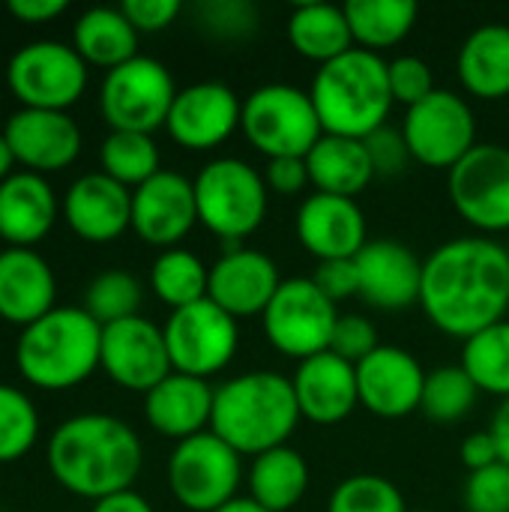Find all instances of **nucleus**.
<instances>
[{"mask_svg":"<svg viewBox=\"0 0 509 512\" xmlns=\"http://www.w3.org/2000/svg\"><path fill=\"white\" fill-rule=\"evenodd\" d=\"M420 306L453 339H471L504 321L509 309L507 246L489 237H459L423 261Z\"/></svg>","mask_w":509,"mask_h":512,"instance_id":"f257e3e1","label":"nucleus"},{"mask_svg":"<svg viewBox=\"0 0 509 512\" xmlns=\"http://www.w3.org/2000/svg\"><path fill=\"white\" fill-rule=\"evenodd\" d=\"M45 462L60 489L96 504L132 489L144 450L129 423L93 411L63 420L48 435Z\"/></svg>","mask_w":509,"mask_h":512,"instance_id":"f03ea898","label":"nucleus"},{"mask_svg":"<svg viewBox=\"0 0 509 512\" xmlns=\"http://www.w3.org/2000/svg\"><path fill=\"white\" fill-rule=\"evenodd\" d=\"M300 420L291 378L279 372H246L216 390L210 432L240 456H261L285 447Z\"/></svg>","mask_w":509,"mask_h":512,"instance_id":"7ed1b4c3","label":"nucleus"},{"mask_svg":"<svg viewBox=\"0 0 509 512\" xmlns=\"http://www.w3.org/2000/svg\"><path fill=\"white\" fill-rule=\"evenodd\" d=\"M102 324L84 306H54L21 330L15 363L24 381L39 390H72L99 369Z\"/></svg>","mask_w":509,"mask_h":512,"instance_id":"20e7f679","label":"nucleus"},{"mask_svg":"<svg viewBox=\"0 0 509 512\" xmlns=\"http://www.w3.org/2000/svg\"><path fill=\"white\" fill-rule=\"evenodd\" d=\"M309 96L327 135L366 138L387 126L393 108L387 60L375 51L351 48L315 72Z\"/></svg>","mask_w":509,"mask_h":512,"instance_id":"39448f33","label":"nucleus"},{"mask_svg":"<svg viewBox=\"0 0 509 512\" xmlns=\"http://www.w3.org/2000/svg\"><path fill=\"white\" fill-rule=\"evenodd\" d=\"M192 183L198 222L228 246H240L243 237L261 228L267 216V180L249 162L234 156L213 159Z\"/></svg>","mask_w":509,"mask_h":512,"instance_id":"423d86ee","label":"nucleus"},{"mask_svg":"<svg viewBox=\"0 0 509 512\" xmlns=\"http://www.w3.org/2000/svg\"><path fill=\"white\" fill-rule=\"evenodd\" d=\"M243 135L267 159L303 156L324 135L312 96L291 84H264L243 99Z\"/></svg>","mask_w":509,"mask_h":512,"instance_id":"0eeeda50","label":"nucleus"},{"mask_svg":"<svg viewBox=\"0 0 509 512\" xmlns=\"http://www.w3.org/2000/svg\"><path fill=\"white\" fill-rule=\"evenodd\" d=\"M177 87L165 63L156 57H132L105 72L99 87V111L111 129L144 132L168 123Z\"/></svg>","mask_w":509,"mask_h":512,"instance_id":"6e6552de","label":"nucleus"},{"mask_svg":"<svg viewBox=\"0 0 509 512\" xmlns=\"http://www.w3.org/2000/svg\"><path fill=\"white\" fill-rule=\"evenodd\" d=\"M243 456L210 429L186 438L168 459V489L189 512H216L237 501Z\"/></svg>","mask_w":509,"mask_h":512,"instance_id":"1a4fd4ad","label":"nucleus"},{"mask_svg":"<svg viewBox=\"0 0 509 512\" xmlns=\"http://www.w3.org/2000/svg\"><path fill=\"white\" fill-rule=\"evenodd\" d=\"M6 84L21 108L66 111L87 90V63L66 42L36 39L9 57Z\"/></svg>","mask_w":509,"mask_h":512,"instance_id":"9d476101","label":"nucleus"},{"mask_svg":"<svg viewBox=\"0 0 509 512\" xmlns=\"http://www.w3.org/2000/svg\"><path fill=\"white\" fill-rule=\"evenodd\" d=\"M264 318V333L270 345L294 360H309L330 351V339L339 321L336 303L312 282V276L282 279L276 297L270 300Z\"/></svg>","mask_w":509,"mask_h":512,"instance_id":"9b49d317","label":"nucleus"},{"mask_svg":"<svg viewBox=\"0 0 509 512\" xmlns=\"http://www.w3.org/2000/svg\"><path fill=\"white\" fill-rule=\"evenodd\" d=\"M162 333H165L171 369L204 381L222 372L234 360L240 345L237 318H231L207 297L192 306L174 309Z\"/></svg>","mask_w":509,"mask_h":512,"instance_id":"f8f14e48","label":"nucleus"},{"mask_svg":"<svg viewBox=\"0 0 509 512\" xmlns=\"http://www.w3.org/2000/svg\"><path fill=\"white\" fill-rule=\"evenodd\" d=\"M402 135L408 141L411 159L447 171L480 144L471 105L459 93L441 87L420 105L408 108L402 120Z\"/></svg>","mask_w":509,"mask_h":512,"instance_id":"ddd939ff","label":"nucleus"},{"mask_svg":"<svg viewBox=\"0 0 509 512\" xmlns=\"http://www.w3.org/2000/svg\"><path fill=\"white\" fill-rule=\"evenodd\" d=\"M447 192L459 216L486 231H509V150L501 144H477L447 174Z\"/></svg>","mask_w":509,"mask_h":512,"instance_id":"4468645a","label":"nucleus"},{"mask_svg":"<svg viewBox=\"0 0 509 512\" xmlns=\"http://www.w3.org/2000/svg\"><path fill=\"white\" fill-rule=\"evenodd\" d=\"M99 369H105V375L117 387L147 396L174 372L162 327H156L144 315L102 327Z\"/></svg>","mask_w":509,"mask_h":512,"instance_id":"2eb2a0df","label":"nucleus"},{"mask_svg":"<svg viewBox=\"0 0 509 512\" xmlns=\"http://www.w3.org/2000/svg\"><path fill=\"white\" fill-rule=\"evenodd\" d=\"M240 117L243 102L228 84L198 81L177 90L165 129L186 150H213L231 138Z\"/></svg>","mask_w":509,"mask_h":512,"instance_id":"dca6fc26","label":"nucleus"},{"mask_svg":"<svg viewBox=\"0 0 509 512\" xmlns=\"http://www.w3.org/2000/svg\"><path fill=\"white\" fill-rule=\"evenodd\" d=\"M198 222L195 183L177 171H159L132 189V231L159 249H174Z\"/></svg>","mask_w":509,"mask_h":512,"instance_id":"f3484780","label":"nucleus"},{"mask_svg":"<svg viewBox=\"0 0 509 512\" xmlns=\"http://www.w3.org/2000/svg\"><path fill=\"white\" fill-rule=\"evenodd\" d=\"M426 372L420 360L396 345H378L363 363H357L360 405L384 420L408 417L420 411Z\"/></svg>","mask_w":509,"mask_h":512,"instance_id":"a211bd4d","label":"nucleus"},{"mask_svg":"<svg viewBox=\"0 0 509 512\" xmlns=\"http://www.w3.org/2000/svg\"><path fill=\"white\" fill-rule=\"evenodd\" d=\"M3 138L24 171L51 174L72 165L81 153V129L66 111L18 108L3 126Z\"/></svg>","mask_w":509,"mask_h":512,"instance_id":"6ab92c4d","label":"nucleus"},{"mask_svg":"<svg viewBox=\"0 0 509 512\" xmlns=\"http://www.w3.org/2000/svg\"><path fill=\"white\" fill-rule=\"evenodd\" d=\"M282 276L270 255L246 246H228L210 267L207 300L225 309L231 318L264 315L276 297Z\"/></svg>","mask_w":509,"mask_h":512,"instance_id":"aec40b11","label":"nucleus"},{"mask_svg":"<svg viewBox=\"0 0 509 512\" xmlns=\"http://www.w3.org/2000/svg\"><path fill=\"white\" fill-rule=\"evenodd\" d=\"M360 297L384 312H402L420 303L423 261L399 240H369L354 258Z\"/></svg>","mask_w":509,"mask_h":512,"instance_id":"412c9836","label":"nucleus"},{"mask_svg":"<svg viewBox=\"0 0 509 512\" xmlns=\"http://www.w3.org/2000/svg\"><path fill=\"white\" fill-rule=\"evenodd\" d=\"M297 240L318 261L357 258L366 240V216L357 198L315 192L297 210Z\"/></svg>","mask_w":509,"mask_h":512,"instance_id":"4be33fe9","label":"nucleus"},{"mask_svg":"<svg viewBox=\"0 0 509 512\" xmlns=\"http://www.w3.org/2000/svg\"><path fill=\"white\" fill-rule=\"evenodd\" d=\"M66 225L87 243H111L132 228V189L102 171H87L66 189Z\"/></svg>","mask_w":509,"mask_h":512,"instance_id":"5701e85b","label":"nucleus"},{"mask_svg":"<svg viewBox=\"0 0 509 512\" xmlns=\"http://www.w3.org/2000/svg\"><path fill=\"white\" fill-rule=\"evenodd\" d=\"M291 387L297 396L300 417L309 423H318V426L342 423L360 405L357 366L336 357L333 351L300 360V366L291 378Z\"/></svg>","mask_w":509,"mask_h":512,"instance_id":"b1692460","label":"nucleus"},{"mask_svg":"<svg viewBox=\"0 0 509 512\" xmlns=\"http://www.w3.org/2000/svg\"><path fill=\"white\" fill-rule=\"evenodd\" d=\"M57 279L51 264L24 246L0 252V318L15 327H30L54 309Z\"/></svg>","mask_w":509,"mask_h":512,"instance_id":"393cba45","label":"nucleus"},{"mask_svg":"<svg viewBox=\"0 0 509 512\" xmlns=\"http://www.w3.org/2000/svg\"><path fill=\"white\" fill-rule=\"evenodd\" d=\"M216 390L204 378L171 372L144 396V417L153 432L171 441H186L210 429Z\"/></svg>","mask_w":509,"mask_h":512,"instance_id":"a878e982","label":"nucleus"},{"mask_svg":"<svg viewBox=\"0 0 509 512\" xmlns=\"http://www.w3.org/2000/svg\"><path fill=\"white\" fill-rule=\"evenodd\" d=\"M57 219V195L42 174L12 171L0 183V237L6 246L33 249Z\"/></svg>","mask_w":509,"mask_h":512,"instance_id":"bb28decb","label":"nucleus"},{"mask_svg":"<svg viewBox=\"0 0 509 512\" xmlns=\"http://www.w3.org/2000/svg\"><path fill=\"white\" fill-rule=\"evenodd\" d=\"M309 183L324 195L357 198L372 180L375 168L363 138L345 135H321L318 144L306 153Z\"/></svg>","mask_w":509,"mask_h":512,"instance_id":"cd10ccee","label":"nucleus"},{"mask_svg":"<svg viewBox=\"0 0 509 512\" xmlns=\"http://www.w3.org/2000/svg\"><path fill=\"white\" fill-rule=\"evenodd\" d=\"M459 78L462 87L480 99L509 96V27L483 24L459 48Z\"/></svg>","mask_w":509,"mask_h":512,"instance_id":"c85d7f7f","label":"nucleus"},{"mask_svg":"<svg viewBox=\"0 0 509 512\" xmlns=\"http://www.w3.org/2000/svg\"><path fill=\"white\" fill-rule=\"evenodd\" d=\"M72 48L84 57V63L114 69L138 57V30L120 6H93L78 15L72 27Z\"/></svg>","mask_w":509,"mask_h":512,"instance_id":"c756f323","label":"nucleus"},{"mask_svg":"<svg viewBox=\"0 0 509 512\" xmlns=\"http://www.w3.org/2000/svg\"><path fill=\"white\" fill-rule=\"evenodd\" d=\"M288 39L297 54L321 66L354 48L345 6L333 3H297L288 18Z\"/></svg>","mask_w":509,"mask_h":512,"instance_id":"7c9ffc66","label":"nucleus"},{"mask_svg":"<svg viewBox=\"0 0 509 512\" xmlns=\"http://www.w3.org/2000/svg\"><path fill=\"white\" fill-rule=\"evenodd\" d=\"M309 489V465L294 447H276L252 459L249 498L267 512L294 510Z\"/></svg>","mask_w":509,"mask_h":512,"instance_id":"2f4dec72","label":"nucleus"},{"mask_svg":"<svg viewBox=\"0 0 509 512\" xmlns=\"http://www.w3.org/2000/svg\"><path fill=\"white\" fill-rule=\"evenodd\" d=\"M345 15L351 24V36L366 51H381L402 42L414 21L417 3L411 0H351L345 3Z\"/></svg>","mask_w":509,"mask_h":512,"instance_id":"473e14b6","label":"nucleus"},{"mask_svg":"<svg viewBox=\"0 0 509 512\" xmlns=\"http://www.w3.org/2000/svg\"><path fill=\"white\" fill-rule=\"evenodd\" d=\"M207 282H210V267H204V261L195 252L180 246L162 249L150 267V288L165 306H171V312L204 300Z\"/></svg>","mask_w":509,"mask_h":512,"instance_id":"72a5a7b5","label":"nucleus"},{"mask_svg":"<svg viewBox=\"0 0 509 512\" xmlns=\"http://www.w3.org/2000/svg\"><path fill=\"white\" fill-rule=\"evenodd\" d=\"M462 369L471 375L480 393L509 399V321H498L477 336L465 339Z\"/></svg>","mask_w":509,"mask_h":512,"instance_id":"f704fd0d","label":"nucleus"},{"mask_svg":"<svg viewBox=\"0 0 509 512\" xmlns=\"http://www.w3.org/2000/svg\"><path fill=\"white\" fill-rule=\"evenodd\" d=\"M99 165L102 174L123 183L126 189H138L153 174H159V147L153 135L144 132H120L111 129L99 147Z\"/></svg>","mask_w":509,"mask_h":512,"instance_id":"c9c22d12","label":"nucleus"},{"mask_svg":"<svg viewBox=\"0 0 509 512\" xmlns=\"http://www.w3.org/2000/svg\"><path fill=\"white\" fill-rule=\"evenodd\" d=\"M141 282L126 270H105L90 279L84 291V309L102 327L135 318L141 309Z\"/></svg>","mask_w":509,"mask_h":512,"instance_id":"e433bc0d","label":"nucleus"},{"mask_svg":"<svg viewBox=\"0 0 509 512\" xmlns=\"http://www.w3.org/2000/svg\"><path fill=\"white\" fill-rule=\"evenodd\" d=\"M477 396L480 390L462 366H444L426 375L420 411L435 423H456L474 408Z\"/></svg>","mask_w":509,"mask_h":512,"instance_id":"4c0bfd02","label":"nucleus"},{"mask_svg":"<svg viewBox=\"0 0 509 512\" xmlns=\"http://www.w3.org/2000/svg\"><path fill=\"white\" fill-rule=\"evenodd\" d=\"M39 438V411L30 396L12 384H0V465L18 462Z\"/></svg>","mask_w":509,"mask_h":512,"instance_id":"58836bf2","label":"nucleus"},{"mask_svg":"<svg viewBox=\"0 0 509 512\" xmlns=\"http://www.w3.org/2000/svg\"><path fill=\"white\" fill-rule=\"evenodd\" d=\"M327 512H408L402 492L378 474H357L342 480L333 495Z\"/></svg>","mask_w":509,"mask_h":512,"instance_id":"ea45409f","label":"nucleus"},{"mask_svg":"<svg viewBox=\"0 0 509 512\" xmlns=\"http://www.w3.org/2000/svg\"><path fill=\"white\" fill-rule=\"evenodd\" d=\"M198 21L216 39H246L258 27V9L249 0H207L198 6Z\"/></svg>","mask_w":509,"mask_h":512,"instance_id":"a19ab883","label":"nucleus"},{"mask_svg":"<svg viewBox=\"0 0 509 512\" xmlns=\"http://www.w3.org/2000/svg\"><path fill=\"white\" fill-rule=\"evenodd\" d=\"M387 78H390L393 102H402L408 108L420 105L423 99H429L438 90L429 63L414 57V54H402V57L390 60L387 63Z\"/></svg>","mask_w":509,"mask_h":512,"instance_id":"79ce46f5","label":"nucleus"},{"mask_svg":"<svg viewBox=\"0 0 509 512\" xmlns=\"http://www.w3.org/2000/svg\"><path fill=\"white\" fill-rule=\"evenodd\" d=\"M468 512H509V465L474 471L465 483Z\"/></svg>","mask_w":509,"mask_h":512,"instance_id":"37998d69","label":"nucleus"},{"mask_svg":"<svg viewBox=\"0 0 509 512\" xmlns=\"http://www.w3.org/2000/svg\"><path fill=\"white\" fill-rule=\"evenodd\" d=\"M375 348H378V330H375V324L369 318H363V315H339L333 339H330V351L336 357L357 366Z\"/></svg>","mask_w":509,"mask_h":512,"instance_id":"c03bdc74","label":"nucleus"},{"mask_svg":"<svg viewBox=\"0 0 509 512\" xmlns=\"http://www.w3.org/2000/svg\"><path fill=\"white\" fill-rule=\"evenodd\" d=\"M363 144L369 150L375 177H396V174L405 171V165L411 159V150H408V141H405L402 129H393V126L375 129L372 135L363 138Z\"/></svg>","mask_w":509,"mask_h":512,"instance_id":"a18cd8bd","label":"nucleus"},{"mask_svg":"<svg viewBox=\"0 0 509 512\" xmlns=\"http://www.w3.org/2000/svg\"><path fill=\"white\" fill-rule=\"evenodd\" d=\"M123 15L138 33H159L180 15V0H123Z\"/></svg>","mask_w":509,"mask_h":512,"instance_id":"49530a36","label":"nucleus"},{"mask_svg":"<svg viewBox=\"0 0 509 512\" xmlns=\"http://www.w3.org/2000/svg\"><path fill=\"white\" fill-rule=\"evenodd\" d=\"M312 282H315L333 303L360 294V279H357V264H354V258L318 261V270H315Z\"/></svg>","mask_w":509,"mask_h":512,"instance_id":"de8ad7c7","label":"nucleus"},{"mask_svg":"<svg viewBox=\"0 0 509 512\" xmlns=\"http://www.w3.org/2000/svg\"><path fill=\"white\" fill-rule=\"evenodd\" d=\"M267 189L279 192V195H297L309 186V168L303 156H282V159H270L267 171H264Z\"/></svg>","mask_w":509,"mask_h":512,"instance_id":"09e8293b","label":"nucleus"},{"mask_svg":"<svg viewBox=\"0 0 509 512\" xmlns=\"http://www.w3.org/2000/svg\"><path fill=\"white\" fill-rule=\"evenodd\" d=\"M501 462V450H498V441L492 432H477V435H468L465 444H462V465L474 474V471H483V468H492Z\"/></svg>","mask_w":509,"mask_h":512,"instance_id":"8fccbe9b","label":"nucleus"},{"mask_svg":"<svg viewBox=\"0 0 509 512\" xmlns=\"http://www.w3.org/2000/svg\"><path fill=\"white\" fill-rule=\"evenodd\" d=\"M6 12L27 24H45L60 12H66V0H9Z\"/></svg>","mask_w":509,"mask_h":512,"instance_id":"3c124183","label":"nucleus"},{"mask_svg":"<svg viewBox=\"0 0 509 512\" xmlns=\"http://www.w3.org/2000/svg\"><path fill=\"white\" fill-rule=\"evenodd\" d=\"M90 512H153V507L144 495H138L135 489H126V492L96 501Z\"/></svg>","mask_w":509,"mask_h":512,"instance_id":"603ef678","label":"nucleus"},{"mask_svg":"<svg viewBox=\"0 0 509 512\" xmlns=\"http://www.w3.org/2000/svg\"><path fill=\"white\" fill-rule=\"evenodd\" d=\"M498 441V450H501V462L509 465V399L501 402V408L495 411L492 417V429H489Z\"/></svg>","mask_w":509,"mask_h":512,"instance_id":"864d4df0","label":"nucleus"},{"mask_svg":"<svg viewBox=\"0 0 509 512\" xmlns=\"http://www.w3.org/2000/svg\"><path fill=\"white\" fill-rule=\"evenodd\" d=\"M12 165H15V156H12V150H9V144H6V138L0 132V183L12 174Z\"/></svg>","mask_w":509,"mask_h":512,"instance_id":"5fc2aeb1","label":"nucleus"},{"mask_svg":"<svg viewBox=\"0 0 509 512\" xmlns=\"http://www.w3.org/2000/svg\"><path fill=\"white\" fill-rule=\"evenodd\" d=\"M216 512H267L264 507H258L252 498H237V501H231V504H225L222 510Z\"/></svg>","mask_w":509,"mask_h":512,"instance_id":"6e6d98bb","label":"nucleus"},{"mask_svg":"<svg viewBox=\"0 0 509 512\" xmlns=\"http://www.w3.org/2000/svg\"><path fill=\"white\" fill-rule=\"evenodd\" d=\"M507 258H509V240H507Z\"/></svg>","mask_w":509,"mask_h":512,"instance_id":"4d7b16f0","label":"nucleus"},{"mask_svg":"<svg viewBox=\"0 0 509 512\" xmlns=\"http://www.w3.org/2000/svg\"><path fill=\"white\" fill-rule=\"evenodd\" d=\"M417 512H426V510H417Z\"/></svg>","mask_w":509,"mask_h":512,"instance_id":"13d9d810","label":"nucleus"}]
</instances>
